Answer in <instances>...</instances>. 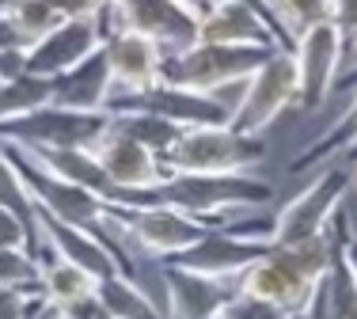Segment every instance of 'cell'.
<instances>
[{"label": "cell", "instance_id": "7402d4cb", "mask_svg": "<svg viewBox=\"0 0 357 319\" xmlns=\"http://www.w3.org/2000/svg\"><path fill=\"white\" fill-rule=\"evenodd\" d=\"M96 297L103 300V308L114 319H167L160 304H152V297L141 289L133 278L114 274L107 281H96Z\"/></svg>", "mask_w": 357, "mask_h": 319}, {"label": "cell", "instance_id": "4fadbf2b", "mask_svg": "<svg viewBox=\"0 0 357 319\" xmlns=\"http://www.w3.org/2000/svg\"><path fill=\"white\" fill-rule=\"evenodd\" d=\"M103 54H107V69H110V84H114V99L137 95V91L152 88L164 72V57L167 49L160 42H152L149 35L137 31H110L103 38ZM110 99V103H114Z\"/></svg>", "mask_w": 357, "mask_h": 319}, {"label": "cell", "instance_id": "44dd1931", "mask_svg": "<svg viewBox=\"0 0 357 319\" xmlns=\"http://www.w3.org/2000/svg\"><path fill=\"white\" fill-rule=\"evenodd\" d=\"M357 145V91L350 95V107H346L342 114H338V122L331 125L327 133H319L316 141H308V145L301 148V156L289 164V175H304L312 171V167L327 164V160L350 153V148Z\"/></svg>", "mask_w": 357, "mask_h": 319}, {"label": "cell", "instance_id": "30bf717a", "mask_svg": "<svg viewBox=\"0 0 357 319\" xmlns=\"http://www.w3.org/2000/svg\"><path fill=\"white\" fill-rule=\"evenodd\" d=\"M293 61H296V84H301L296 107L319 111L335 95V80L346 69V38L338 35L335 23H319V27L304 31L293 42Z\"/></svg>", "mask_w": 357, "mask_h": 319}, {"label": "cell", "instance_id": "9a60e30c", "mask_svg": "<svg viewBox=\"0 0 357 319\" xmlns=\"http://www.w3.org/2000/svg\"><path fill=\"white\" fill-rule=\"evenodd\" d=\"M232 224V221H228ZM213 228L202 243H194L190 251H183L178 258H167V263L183 266V270H194V274H206V278H225V281H236L243 270L255 263V258L266 255L270 243L262 240H243L236 236L232 228Z\"/></svg>", "mask_w": 357, "mask_h": 319}, {"label": "cell", "instance_id": "60d3db41", "mask_svg": "<svg viewBox=\"0 0 357 319\" xmlns=\"http://www.w3.org/2000/svg\"><path fill=\"white\" fill-rule=\"evenodd\" d=\"M99 8H103V15H99V23H103V35H107V27H110V15H114L118 0H99Z\"/></svg>", "mask_w": 357, "mask_h": 319}, {"label": "cell", "instance_id": "484cf974", "mask_svg": "<svg viewBox=\"0 0 357 319\" xmlns=\"http://www.w3.org/2000/svg\"><path fill=\"white\" fill-rule=\"evenodd\" d=\"M8 12H12L15 27L27 35V42L42 38L46 31H54L57 23H61V15L54 12L50 0H8Z\"/></svg>", "mask_w": 357, "mask_h": 319}, {"label": "cell", "instance_id": "52a82bcc", "mask_svg": "<svg viewBox=\"0 0 357 319\" xmlns=\"http://www.w3.org/2000/svg\"><path fill=\"white\" fill-rule=\"evenodd\" d=\"M350 190V171L346 167H323L316 179L301 190L282 213L270 217V247H285V243H308L327 236L331 217L342 209V198Z\"/></svg>", "mask_w": 357, "mask_h": 319}, {"label": "cell", "instance_id": "ac0fdd59", "mask_svg": "<svg viewBox=\"0 0 357 319\" xmlns=\"http://www.w3.org/2000/svg\"><path fill=\"white\" fill-rule=\"evenodd\" d=\"M346 209H338L331 217V240H335V255H331L327 278L319 289V304L316 312L319 319H357V274L350 263V251H346Z\"/></svg>", "mask_w": 357, "mask_h": 319}, {"label": "cell", "instance_id": "603a6c76", "mask_svg": "<svg viewBox=\"0 0 357 319\" xmlns=\"http://www.w3.org/2000/svg\"><path fill=\"white\" fill-rule=\"evenodd\" d=\"M54 103V80L46 77H31V72H15V77L0 80V122L23 118V114H35L42 107Z\"/></svg>", "mask_w": 357, "mask_h": 319}, {"label": "cell", "instance_id": "b9f144b4", "mask_svg": "<svg viewBox=\"0 0 357 319\" xmlns=\"http://www.w3.org/2000/svg\"><path fill=\"white\" fill-rule=\"evenodd\" d=\"M209 319H232V316H228V308H220V312H213Z\"/></svg>", "mask_w": 357, "mask_h": 319}, {"label": "cell", "instance_id": "ab89813d", "mask_svg": "<svg viewBox=\"0 0 357 319\" xmlns=\"http://www.w3.org/2000/svg\"><path fill=\"white\" fill-rule=\"evenodd\" d=\"M35 319H76L73 312H65V308H54V304H46L42 312L35 316Z\"/></svg>", "mask_w": 357, "mask_h": 319}, {"label": "cell", "instance_id": "e575fe53", "mask_svg": "<svg viewBox=\"0 0 357 319\" xmlns=\"http://www.w3.org/2000/svg\"><path fill=\"white\" fill-rule=\"evenodd\" d=\"M65 312H73L76 319H114L103 308V300L96 297V293H88V297H80V300H73V304H65Z\"/></svg>", "mask_w": 357, "mask_h": 319}, {"label": "cell", "instance_id": "e0dca14e", "mask_svg": "<svg viewBox=\"0 0 357 319\" xmlns=\"http://www.w3.org/2000/svg\"><path fill=\"white\" fill-rule=\"evenodd\" d=\"M15 145H20V141H15ZM20 148L35 160V164L46 167L50 175H57V179L91 190L96 198H103L107 205H114V209L126 205V190L118 187V182H110V175L103 171V164L96 160L91 148H31V145H20Z\"/></svg>", "mask_w": 357, "mask_h": 319}, {"label": "cell", "instance_id": "8d00e7d4", "mask_svg": "<svg viewBox=\"0 0 357 319\" xmlns=\"http://www.w3.org/2000/svg\"><path fill=\"white\" fill-rule=\"evenodd\" d=\"M178 8H186V12L194 15V20H202V15H209L217 8V0H175Z\"/></svg>", "mask_w": 357, "mask_h": 319}, {"label": "cell", "instance_id": "836d02e7", "mask_svg": "<svg viewBox=\"0 0 357 319\" xmlns=\"http://www.w3.org/2000/svg\"><path fill=\"white\" fill-rule=\"evenodd\" d=\"M50 4L61 20H99L103 15L99 0H50Z\"/></svg>", "mask_w": 357, "mask_h": 319}, {"label": "cell", "instance_id": "8fae6325", "mask_svg": "<svg viewBox=\"0 0 357 319\" xmlns=\"http://www.w3.org/2000/svg\"><path fill=\"white\" fill-rule=\"evenodd\" d=\"M107 111H149L156 118L175 122L178 130H190V125H225L232 118V103H225L220 95L190 91V88H178V84H167V80H156L152 88L137 91V95L114 99Z\"/></svg>", "mask_w": 357, "mask_h": 319}, {"label": "cell", "instance_id": "cb8c5ba5", "mask_svg": "<svg viewBox=\"0 0 357 319\" xmlns=\"http://www.w3.org/2000/svg\"><path fill=\"white\" fill-rule=\"evenodd\" d=\"M110 125L122 130L126 137H133L137 145H144L149 153H156L160 160H164V153L175 145L178 133H183L175 122L156 118V114H149V111H110Z\"/></svg>", "mask_w": 357, "mask_h": 319}, {"label": "cell", "instance_id": "5bb4252c", "mask_svg": "<svg viewBox=\"0 0 357 319\" xmlns=\"http://www.w3.org/2000/svg\"><path fill=\"white\" fill-rule=\"evenodd\" d=\"M118 27L149 35L152 42H160L167 54L198 42V20H194L186 8H178L175 0H118L107 35Z\"/></svg>", "mask_w": 357, "mask_h": 319}, {"label": "cell", "instance_id": "f35d334b", "mask_svg": "<svg viewBox=\"0 0 357 319\" xmlns=\"http://www.w3.org/2000/svg\"><path fill=\"white\" fill-rule=\"evenodd\" d=\"M346 251H350V263H354V274H357V232H354L350 217H346Z\"/></svg>", "mask_w": 357, "mask_h": 319}, {"label": "cell", "instance_id": "7a4b0ae2", "mask_svg": "<svg viewBox=\"0 0 357 319\" xmlns=\"http://www.w3.org/2000/svg\"><path fill=\"white\" fill-rule=\"evenodd\" d=\"M156 201L183 209L190 217L228 224L236 209H262L274 201V187L251 171L228 175H167L156 187Z\"/></svg>", "mask_w": 357, "mask_h": 319}, {"label": "cell", "instance_id": "2e32d148", "mask_svg": "<svg viewBox=\"0 0 357 319\" xmlns=\"http://www.w3.org/2000/svg\"><path fill=\"white\" fill-rule=\"evenodd\" d=\"M164 289H167V319H209L232 300L240 289V278H206V274L183 270L175 263H164Z\"/></svg>", "mask_w": 357, "mask_h": 319}, {"label": "cell", "instance_id": "4316f807", "mask_svg": "<svg viewBox=\"0 0 357 319\" xmlns=\"http://www.w3.org/2000/svg\"><path fill=\"white\" fill-rule=\"evenodd\" d=\"M0 205L12 209V213H20L23 221L38 224V209H35V201H31L27 187H23V179H20V171H15V164L8 160L4 145H0Z\"/></svg>", "mask_w": 357, "mask_h": 319}, {"label": "cell", "instance_id": "277c9868", "mask_svg": "<svg viewBox=\"0 0 357 319\" xmlns=\"http://www.w3.org/2000/svg\"><path fill=\"white\" fill-rule=\"evenodd\" d=\"M266 160V141L232 125H190L164 153L167 175H228L251 171Z\"/></svg>", "mask_w": 357, "mask_h": 319}, {"label": "cell", "instance_id": "d6a6232c", "mask_svg": "<svg viewBox=\"0 0 357 319\" xmlns=\"http://www.w3.org/2000/svg\"><path fill=\"white\" fill-rule=\"evenodd\" d=\"M27 46H31V42H27V35H23L20 27H15L12 12L0 8V54H23Z\"/></svg>", "mask_w": 357, "mask_h": 319}, {"label": "cell", "instance_id": "f6af8a7d", "mask_svg": "<svg viewBox=\"0 0 357 319\" xmlns=\"http://www.w3.org/2000/svg\"><path fill=\"white\" fill-rule=\"evenodd\" d=\"M0 8H8V0H0Z\"/></svg>", "mask_w": 357, "mask_h": 319}, {"label": "cell", "instance_id": "3957f363", "mask_svg": "<svg viewBox=\"0 0 357 319\" xmlns=\"http://www.w3.org/2000/svg\"><path fill=\"white\" fill-rule=\"evenodd\" d=\"M4 145V153L8 160L15 164V171H20V179H23V187H27V194L31 201H35V209L38 213H46V217H57V221H65V224H80V228H91V232H99L110 247H114V232H118V221H114V205H107L103 198H96L91 190H84V187H73V182H65V179H57V175H50L42 164H35L27 153H23L15 141H0ZM122 236V232H118ZM122 251V247H118Z\"/></svg>", "mask_w": 357, "mask_h": 319}, {"label": "cell", "instance_id": "d590c367", "mask_svg": "<svg viewBox=\"0 0 357 319\" xmlns=\"http://www.w3.org/2000/svg\"><path fill=\"white\" fill-rule=\"evenodd\" d=\"M338 91H346V95H354V91H357V61H350L342 72H338V80H335V95H338Z\"/></svg>", "mask_w": 357, "mask_h": 319}, {"label": "cell", "instance_id": "7c38bea8", "mask_svg": "<svg viewBox=\"0 0 357 319\" xmlns=\"http://www.w3.org/2000/svg\"><path fill=\"white\" fill-rule=\"evenodd\" d=\"M103 23L99 20H61L54 31H46L20 54V69L31 77H61L73 65H80L91 49L103 46Z\"/></svg>", "mask_w": 357, "mask_h": 319}, {"label": "cell", "instance_id": "d4e9b609", "mask_svg": "<svg viewBox=\"0 0 357 319\" xmlns=\"http://www.w3.org/2000/svg\"><path fill=\"white\" fill-rule=\"evenodd\" d=\"M274 15L278 27L285 31L289 46H293L304 31L331 23V0H274Z\"/></svg>", "mask_w": 357, "mask_h": 319}, {"label": "cell", "instance_id": "6da1fadb", "mask_svg": "<svg viewBox=\"0 0 357 319\" xmlns=\"http://www.w3.org/2000/svg\"><path fill=\"white\" fill-rule=\"evenodd\" d=\"M331 255H335L331 232L308 243L266 247V255L255 258L240 274V293H251V297L282 308L285 316L312 312L319 304V289H323V278H327Z\"/></svg>", "mask_w": 357, "mask_h": 319}, {"label": "cell", "instance_id": "ffe728a7", "mask_svg": "<svg viewBox=\"0 0 357 319\" xmlns=\"http://www.w3.org/2000/svg\"><path fill=\"white\" fill-rule=\"evenodd\" d=\"M198 42H228V46H278V35L266 20L236 0H217V8L198 20Z\"/></svg>", "mask_w": 357, "mask_h": 319}, {"label": "cell", "instance_id": "ba28073f", "mask_svg": "<svg viewBox=\"0 0 357 319\" xmlns=\"http://www.w3.org/2000/svg\"><path fill=\"white\" fill-rule=\"evenodd\" d=\"M114 221L126 240H133L144 255H156L164 263L167 258H178L183 251H190L194 243H202L213 228H225V224L183 213V209L167 205V201L141 205V209H114Z\"/></svg>", "mask_w": 357, "mask_h": 319}, {"label": "cell", "instance_id": "d6986e66", "mask_svg": "<svg viewBox=\"0 0 357 319\" xmlns=\"http://www.w3.org/2000/svg\"><path fill=\"white\" fill-rule=\"evenodd\" d=\"M110 99H114V84H110L103 46L91 49L69 72L54 77V103L57 107H69V111H107Z\"/></svg>", "mask_w": 357, "mask_h": 319}, {"label": "cell", "instance_id": "f1b7e54d", "mask_svg": "<svg viewBox=\"0 0 357 319\" xmlns=\"http://www.w3.org/2000/svg\"><path fill=\"white\" fill-rule=\"evenodd\" d=\"M0 285H38L35 255L20 247H0Z\"/></svg>", "mask_w": 357, "mask_h": 319}, {"label": "cell", "instance_id": "7bdbcfd3", "mask_svg": "<svg viewBox=\"0 0 357 319\" xmlns=\"http://www.w3.org/2000/svg\"><path fill=\"white\" fill-rule=\"evenodd\" d=\"M350 160H357V145H354V148H350Z\"/></svg>", "mask_w": 357, "mask_h": 319}, {"label": "cell", "instance_id": "1f68e13d", "mask_svg": "<svg viewBox=\"0 0 357 319\" xmlns=\"http://www.w3.org/2000/svg\"><path fill=\"white\" fill-rule=\"evenodd\" d=\"M331 23L346 38V61L357 54V0H331Z\"/></svg>", "mask_w": 357, "mask_h": 319}, {"label": "cell", "instance_id": "4dcf8cb0", "mask_svg": "<svg viewBox=\"0 0 357 319\" xmlns=\"http://www.w3.org/2000/svg\"><path fill=\"white\" fill-rule=\"evenodd\" d=\"M225 308H228V316H232V319H289L282 308L266 304V300L251 297V293H240V289L232 293V300H228Z\"/></svg>", "mask_w": 357, "mask_h": 319}, {"label": "cell", "instance_id": "5b68a950", "mask_svg": "<svg viewBox=\"0 0 357 319\" xmlns=\"http://www.w3.org/2000/svg\"><path fill=\"white\" fill-rule=\"evenodd\" d=\"M278 46H228V42H190V46L175 49L164 57V72L160 80L178 84L190 91H209L220 95L232 84H243L274 54Z\"/></svg>", "mask_w": 357, "mask_h": 319}, {"label": "cell", "instance_id": "9c48e42d", "mask_svg": "<svg viewBox=\"0 0 357 319\" xmlns=\"http://www.w3.org/2000/svg\"><path fill=\"white\" fill-rule=\"evenodd\" d=\"M110 130V111H69L42 107L35 114L0 122V141H20L31 148H91Z\"/></svg>", "mask_w": 357, "mask_h": 319}, {"label": "cell", "instance_id": "83f0119b", "mask_svg": "<svg viewBox=\"0 0 357 319\" xmlns=\"http://www.w3.org/2000/svg\"><path fill=\"white\" fill-rule=\"evenodd\" d=\"M46 308L38 285H0V319H35Z\"/></svg>", "mask_w": 357, "mask_h": 319}, {"label": "cell", "instance_id": "74e56055", "mask_svg": "<svg viewBox=\"0 0 357 319\" xmlns=\"http://www.w3.org/2000/svg\"><path fill=\"white\" fill-rule=\"evenodd\" d=\"M20 72V54H0V80Z\"/></svg>", "mask_w": 357, "mask_h": 319}, {"label": "cell", "instance_id": "f546056e", "mask_svg": "<svg viewBox=\"0 0 357 319\" xmlns=\"http://www.w3.org/2000/svg\"><path fill=\"white\" fill-rule=\"evenodd\" d=\"M38 224L23 221L20 213H12V209L0 205V247H20V251H31L35 255L38 247Z\"/></svg>", "mask_w": 357, "mask_h": 319}, {"label": "cell", "instance_id": "ee69618b", "mask_svg": "<svg viewBox=\"0 0 357 319\" xmlns=\"http://www.w3.org/2000/svg\"><path fill=\"white\" fill-rule=\"evenodd\" d=\"M354 182H357V160H354Z\"/></svg>", "mask_w": 357, "mask_h": 319}, {"label": "cell", "instance_id": "8992f818", "mask_svg": "<svg viewBox=\"0 0 357 319\" xmlns=\"http://www.w3.org/2000/svg\"><path fill=\"white\" fill-rule=\"evenodd\" d=\"M296 95H301V84H296V61H293V49L278 46L259 69L243 80L240 99L232 103V118L228 125L240 133H251V137H262L282 111L296 107Z\"/></svg>", "mask_w": 357, "mask_h": 319}]
</instances>
